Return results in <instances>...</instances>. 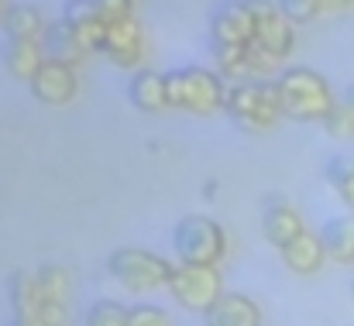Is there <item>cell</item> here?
<instances>
[{
    "label": "cell",
    "mask_w": 354,
    "mask_h": 326,
    "mask_svg": "<svg viewBox=\"0 0 354 326\" xmlns=\"http://www.w3.org/2000/svg\"><path fill=\"white\" fill-rule=\"evenodd\" d=\"M107 268L127 292L162 289V285H169V275H172V265L162 254L145 251V247H118L107 258Z\"/></svg>",
    "instance_id": "obj_5"
},
{
    "label": "cell",
    "mask_w": 354,
    "mask_h": 326,
    "mask_svg": "<svg viewBox=\"0 0 354 326\" xmlns=\"http://www.w3.org/2000/svg\"><path fill=\"white\" fill-rule=\"evenodd\" d=\"M97 3V10H100V17L111 24V21H120V17H134L131 10H134V0H93Z\"/></svg>",
    "instance_id": "obj_29"
},
{
    "label": "cell",
    "mask_w": 354,
    "mask_h": 326,
    "mask_svg": "<svg viewBox=\"0 0 354 326\" xmlns=\"http://www.w3.org/2000/svg\"><path fill=\"white\" fill-rule=\"evenodd\" d=\"M207 326H261V309L254 306V299L241 296V292H224L217 299V306L210 313H203Z\"/></svg>",
    "instance_id": "obj_13"
},
{
    "label": "cell",
    "mask_w": 354,
    "mask_h": 326,
    "mask_svg": "<svg viewBox=\"0 0 354 326\" xmlns=\"http://www.w3.org/2000/svg\"><path fill=\"white\" fill-rule=\"evenodd\" d=\"M261 233H265V240L272 244V247H289L296 237H303L306 233V227H303V217L289 207V203H282V200H268V207H265V213H261Z\"/></svg>",
    "instance_id": "obj_11"
},
{
    "label": "cell",
    "mask_w": 354,
    "mask_h": 326,
    "mask_svg": "<svg viewBox=\"0 0 354 326\" xmlns=\"http://www.w3.org/2000/svg\"><path fill=\"white\" fill-rule=\"evenodd\" d=\"M351 303H354V278H351Z\"/></svg>",
    "instance_id": "obj_33"
},
{
    "label": "cell",
    "mask_w": 354,
    "mask_h": 326,
    "mask_svg": "<svg viewBox=\"0 0 354 326\" xmlns=\"http://www.w3.org/2000/svg\"><path fill=\"white\" fill-rule=\"evenodd\" d=\"M3 66L10 76L17 79H35L38 69L45 66V48L41 41H17V38H7L3 41Z\"/></svg>",
    "instance_id": "obj_16"
},
{
    "label": "cell",
    "mask_w": 354,
    "mask_h": 326,
    "mask_svg": "<svg viewBox=\"0 0 354 326\" xmlns=\"http://www.w3.org/2000/svg\"><path fill=\"white\" fill-rule=\"evenodd\" d=\"M86 326H127V306L114 299H97L86 309Z\"/></svg>",
    "instance_id": "obj_23"
},
{
    "label": "cell",
    "mask_w": 354,
    "mask_h": 326,
    "mask_svg": "<svg viewBox=\"0 0 354 326\" xmlns=\"http://www.w3.org/2000/svg\"><path fill=\"white\" fill-rule=\"evenodd\" d=\"M279 104H282V117L292 120H327V113L334 110V93L327 86V79L310 69V66H292L286 69L279 79Z\"/></svg>",
    "instance_id": "obj_1"
},
{
    "label": "cell",
    "mask_w": 354,
    "mask_h": 326,
    "mask_svg": "<svg viewBox=\"0 0 354 326\" xmlns=\"http://www.w3.org/2000/svg\"><path fill=\"white\" fill-rule=\"evenodd\" d=\"M66 323H69V309H66V303L41 299V306H38V326H66Z\"/></svg>",
    "instance_id": "obj_28"
},
{
    "label": "cell",
    "mask_w": 354,
    "mask_h": 326,
    "mask_svg": "<svg viewBox=\"0 0 354 326\" xmlns=\"http://www.w3.org/2000/svg\"><path fill=\"white\" fill-rule=\"evenodd\" d=\"M3 14H7V0H0V21H3Z\"/></svg>",
    "instance_id": "obj_32"
},
{
    "label": "cell",
    "mask_w": 354,
    "mask_h": 326,
    "mask_svg": "<svg viewBox=\"0 0 354 326\" xmlns=\"http://www.w3.org/2000/svg\"><path fill=\"white\" fill-rule=\"evenodd\" d=\"M324 127H327L330 137H351L354 134V107H348V104H334V110H330L327 120H324Z\"/></svg>",
    "instance_id": "obj_27"
},
{
    "label": "cell",
    "mask_w": 354,
    "mask_h": 326,
    "mask_svg": "<svg viewBox=\"0 0 354 326\" xmlns=\"http://www.w3.org/2000/svg\"><path fill=\"white\" fill-rule=\"evenodd\" d=\"M35 275H38V289H41L45 299H55V303H66V299H69L73 278H69L66 268H59V265H41Z\"/></svg>",
    "instance_id": "obj_22"
},
{
    "label": "cell",
    "mask_w": 354,
    "mask_h": 326,
    "mask_svg": "<svg viewBox=\"0 0 354 326\" xmlns=\"http://www.w3.org/2000/svg\"><path fill=\"white\" fill-rule=\"evenodd\" d=\"M320 240L327 247V258H334L337 265H354V217L327 220Z\"/></svg>",
    "instance_id": "obj_19"
},
{
    "label": "cell",
    "mask_w": 354,
    "mask_h": 326,
    "mask_svg": "<svg viewBox=\"0 0 354 326\" xmlns=\"http://www.w3.org/2000/svg\"><path fill=\"white\" fill-rule=\"evenodd\" d=\"M127 100H131V107L141 110V113H158V110H165L169 107L165 73L145 69V73L131 76V83H127Z\"/></svg>",
    "instance_id": "obj_14"
},
{
    "label": "cell",
    "mask_w": 354,
    "mask_h": 326,
    "mask_svg": "<svg viewBox=\"0 0 354 326\" xmlns=\"http://www.w3.org/2000/svg\"><path fill=\"white\" fill-rule=\"evenodd\" d=\"M324 175H327V182L334 186V193L344 200V207L354 210V158H344V155L327 158Z\"/></svg>",
    "instance_id": "obj_21"
},
{
    "label": "cell",
    "mask_w": 354,
    "mask_h": 326,
    "mask_svg": "<svg viewBox=\"0 0 354 326\" xmlns=\"http://www.w3.org/2000/svg\"><path fill=\"white\" fill-rule=\"evenodd\" d=\"M210 41H224V45L254 41V17L248 10V0H221L210 10Z\"/></svg>",
    "instance_id": "obj_8"
},
{
    "label": "cell",
    "mask_w": 354,
    "mask_h": 326,
    "mask_svg": "<svg viewBox=\"0 0 354 326\" xmlns=\"http://www.w3.org/2000/svg\"><path fill=\"white\" fill-rule=\"evenodd\" d=\"M31 97L45 107H66L76 97V69L66 62H52L45 59V66L38 69V76L28 83Z\"/></svg>",
    "instance_id": "obj_9"
},
{
    "label": "cell",
    "mask_w": 354,
    "mask_h": 326,
    "mask_svg": "<svg viewBox=\"0 0 354 326\" xmlns=\"http://www.w3.org/2000/svg\"><path fill=\"white\" fill-rule=\"evenodd\" d=\"M41 48H45V59L52 62H66V66H80L86 59V48L80 45V35L69 21H48L45 35H41Z\"/></svg>",
    "instance_id": "obj_12"
},
{
    "label": "cell",
    "mask_w": 354,
    "mask_h": 326,
    "mask_svg": "<svg viewBox=\"0 0 354 326\" xmlns=\"http://www.w3.org/2000/svg\"><path fill=\"white\" fill-rule=\"evenodd\" d=\"M172 299L189 309V313H210L217 306V299L224 296V278L221 268H203V265H176L169 275Z\"/></svg>",
    "instance_id": "obj_6"
},
{
    "label": "cell",
    "mask_w": 354,
    "mask_h": 326,
    "mask_svg": "<svg viewBox=\"0 0 354 326\" xmlns=\"http://www.w3.org/2000/svg\"><path fill=\"white\" fill-rule=\"evenodd\" d=\"M224 110L234 117V124L244 127V131H268L282 117L275 79H244V83L227 86Z\"/></svg>",
    "instance_id": "obj_2"
},
{
    "label": "cell",
    "mask_w": 354,
    "mask_h": 326,
    "mask_svg": "<svg viewBox=\"0 0 354 326\" xmlns=\"http://www.w3.org/2000/svg\"><path fill=\"white\" fill-rule=\"evenodd\" d=\"M275 3L292 24H310L324 10V0H275Z\"/></svg>",
    "instance_id": "obj_25"
},
{
    "label": "cell",
    "mask_w": 354,
    "mask_h": 326,
    "mask_svg": "<svg viewBox=\"0 0 354 326\" xmlns=\"http://www.w3.org/2000/svg\"><path fill=\"white\" fill-rule=\"evenodd\" d=\"M0 24H3L7 38H17V41H41V35L48 28V21L41 17V10L35 3H10Z\"/></svg>",
    "instance_id": "obj_18"
},
{
    "label": "cell",
    "mask_w": 354,
    "mask_h": 326,
    "mask_svg": "<svg viewBox=\"0 0 354 326\" xmlns=\"http://www.w3.org/2000/svg\"><path fill=\"white\" fill-rule=\"evenodd\" d=\"M107 59L118 66V69H134L145 55V31H141V21L134 17H120L107 24V45H104Z\"/></svg>",
    "instance_id": "obj_10"
},
{
    "label": "cell",
    "mask_w": 354,
    "mask_h": 326,
    "mask_svg": "<svg viewBox=\"0 0 354 326\" xmlns=\"http://www.w3.org/2000/svg\"><path fill=\"white\" fill-rule=\"evenodd\" d=\"M7 299H10V313L14 316H28V320H38V306H41V289H38V275L28 271V268H17L10 271L7 278Z\"/></svg>",
    "instance_id": "obj_15"
},
{
    "label": "cell",
    "mask_w": 354,
    "mask_h": 326,
    "mask_svg": "<svg viewBox=\"0 0 354 326\" xmlns=\"http://www.w3.org/2000/svg\"><path fill=\"white\" fill-rule=\"evenodd\" d=\"M165 90H169V104L193 113H214L224 107L227 86L221 79V73L203 69V66H183L165 73Z\"/></svg>",
    "instance_id": "obj_4"
},
{
    "label": "cell",
    "mask_w": 354,
    "mask_h": 326,
    "mask_svg": "<svg viewBox=\"0 0 354 326\" xmlns=\"http://www.w3.org/2000/svg\"><path fill=\"white\" fill-rule=\"evenodd\" d=\"M248 10L254 17V45L265 48L279 62L286 55H292L296 31H292V21L279 10V3L275 0H248Z\"/></svg>",
    "instance_id": "obj_7"
},
{
    "label": "cell",
    "mask_w": 354,
    "mask_h": 326,
    "mask_svg": "<svg viewBox=\"0 0 354 326\" xmlns=\"http://www.w3.org/2000/svg\"><path fill=\"white\" fill-rule=\"evenodd\" d=\"M210 55L217 62L221 76H234L237 83L248 79V45H224V41H210Z\"/></svg>",
    "instance_id": "obj_20"
},
{
    "label": "cell",
    "mask_w": 354,
    "mask_h": 326,
    "mask_svg": "<svg viewBox=\"0 0 354 326\" xmlns=\"http://www.w3.org/2000/svg\"><path fill=\"white\" fill-rule=\"evenodd\" d=\"M172 247L179 265H203V268H217L224 251H227V237L224 227L214 217L203 213H186L172 230Z\"/></svg>",
    "instance_id": "obj_3"
},
{
    "label": "cell",
    "mask_w": 354,
    "mask_h": 326,
    "mask_svg": "<svg viewBox=\"0 0 354 326\" xmlns=\"http://www.w3.org/2000/svg\"><path fill=\"white\" fill-rule=\"evenodd\" d=\"M344 104H348V107H354V83L348 86V93H344Z\"/></svg>",
    "instance_id": "obj_31"
},
{
    "label": "cell",
    "mask_w": 354,
    "mask_h": 326,
    "mask_svg": "<svg viewBox=\"0 0 354 326\" xmlns=\"http://www.w3.org/2000/svg\"><path fill=\"white\" fill-rule=\"evenodd\" d=\"M324 258H327V247H324V240H320L317 233H310V230H306L303 237H296L289 247H282V261H286V268L296 271V275H313V271H320Z\"/></svg>",
    "instance_id": "obj_17"
},
{
    "label": "cell",
    "mask_w": 354,
    "mask_h": 326,
    "mask_svg": "<svg viewBox=\"0 0 354 326\" xmlns=\"http://www.w3.org/2000/svg\"><path fill=\"white\" fill-rule=\"evenodd\" d=\"M62 21H69L73 28H90V24H97V21H104V17H100V10H97L93 0H66Z\"/></svg>",
    "instance_id": "obj_24"
},
{
    "label": "cell",
    "mask_w": 354,
    "mask_h": 326,
    "mask_svg": "<svg viewBox=\"0 0 354 326\" xmlns=\"http://www.w3.org/2000/svg\"><path fill=\"white\" fill-rule=\"evenodd\" d=\"M354 0H324V10H348Z\"/></svg>",
    "instance_id": "obj_30"
},
{
    "label": "cell",
    "mask_w": 354,
    "mask_h": 326,
    "mask_svg": "<svg viewBox=\"0 0 354 326\" xmlns=\"http://www.w3.org/2000/svg\"><path fill=\"white\" fill-rule=\"evenodd\" d=\"M127 326H172V320L165 309L138 303V306H127Z\"/></svg>",
    "instance_id": "obj_26"
}]
</instances>
